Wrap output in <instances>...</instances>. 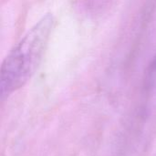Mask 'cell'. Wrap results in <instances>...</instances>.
<instances>
[{
	"label": "cell",
	"instance_id": "6da1fadb",
	"mask_svg": "<svg viewBox=\"0 0 156 156\" xmlns=\"http://www.w3.org/2000/svg\"><path fill=\"white\" fill-rule=\"evenodd\" d=\"M54 25L52 14H46L6 55L0 70L2 101L22 88L35 74L43 59Z\"/></svg>",
	"mask_w": 156,
	"mask_h": 156
},
{
	"label": "cell",
	"instance_id": "7a4b0ae2",
	"mask_svg": "<svg viewBox=\"0 0 156 156\" xmlns=\"http://www.w3.org/2000/svg\"><path fill=\"white\" fill-rule=\"evenodd\" d=\"M145 91L149 98L156 96V57L147 71L145 80Z\"/></svg>",
	"mask_w": 156,
	"mask_h": 156
}]
</instances>
